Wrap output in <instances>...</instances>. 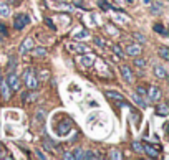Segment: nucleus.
I'll return each instance as SVG.
<instances>
[{
	"label": "nucleus",
	"instance_id": "33",
	"mask_svg": "<svg viewBox=\"0 0 169 160\" xmlns=\"http://www.w3.org/2000/svg\"><path fill=\"white\" fill-rule=\"evenodd\" d=\"M113 51L116 53V55H118L119 58L123 56V51H121V48H119V46H113Z\"/></svg>",
	"mask_w": 169,
	"mask_h": 160
},
{
	"label": "nucleus",
	"instance_id": "38",
	"mask_svg": "<svg viewBox=\"0 0 169 160\" xmlns=\"http://www.w3.org/2000/svg\"><path fill=\"white\" fill-rule=\"evenodd\" d=\"M46 25H48V26H51V28H53V30H55V25H53V21H51L50 18H48V20H46Z\"/></svg>",
	"mask_w": 169,
	"mask_h": 160
},
{
	"label": "nucleus",
	"instance_id": "7",
	"mask_svg": "<svg viewBox=\"0 0 169 160\" xmlns=\"http://www.w3.org/2000/svg\"><path fill=\"white\" fill-rule=\"evenodd\" d=\"M159 98H161V89L158 86H151L149 88V99L151 101H158Z\"/></svg>",
	"mask_w": 169,
	"mask_h": 160
},
{
	"label": "nucleus",
	"instance_id": "23",
	"mask_svg": "<svg viewBox=\"0 0 169 160\" xmlns=\"http://www.w3.org/2000/svg\"><path fill=\"white\" fill-rule=\"evenodd\" d=\"M98 5L101 7V8H104V10H108V8H113V7L108 3L106 0H98Z\"/></svg>",
	"mask_w": 169,
	"mask_h": 160
},
{
	"label": "nucleus",
	"instance_id": "11",
	"mask_svg": "<svg viewBox=\"0 0 169 160\" xmlns=\"http://www.w3.org/2000/svg\"><path fill=\"white\" fill-rule=\"evenodd\" d=\"M114 20L118 21V23H126V21L129 20V17L121 13V12H116V13H114Z\"/></svg>",
	"mask_w": 169,
	"mask_h": 160
},
{
	"label": "nucleus",
	"instance_id": "37",
	"mask_svg": "<svg viewBox=\"0 0 169 160\" xmlns=\"http://www.w3.org/2000/svg\"><path fill=\"white\" fill-rule=\"evenodd\" d=\"M138 94H139V96H144V94H146V93H144V89L141 88V86L138 88Z\"/></svg>",
	"mask_w": 169,
	"mask_h": 160
},
{
	"label": "nucleus",
	"instance_id": "10",
	"mask_svg": "<svg viewBox=\"0 0 169 160\" xmlns=\"http://www.w3.org/2000/svg\"><path fill=\"white\" fill-rule=\"evenodd\" d=\"M0 15L2 17H8L10 15V5L5 2H0Z\"/></svg>",
	"mask_w": 169,
	"mask_h": 160
},
{
	"label": "nucleus",
	"instance_id": "30",
	"mask_svg": "<svg viewBox=\"0 0 169 160\" xmlns=\"http://www.w3.org/2000/svg\"><path fill=\"white\" fill-rule=\"evenodd\" d=\"M134 64L138 68H144L146 66V61H144V60H134Z\"/></svg>",
	"mask_w": 169,
	"mask_h": 160
},
{
	"label": "nucleus",
	"instance_id": "9",
	"mask_svg": "<svg viewBox=\"0 0 169 160\" xmlns=\"http://www.w3.org/2000/svg\"><path fill=\"white\" fill-rule=\"evenodd\" d=\"M126 53L131 55V56H138L141 53V46L139 45H129V46H126Z\"/></svg>",
	"mask_w": 169,
	"mask_h": 160
},
{
	"label": "nucleus",
	"instance_id": "17",
	"mask_svg": "<svg viewBox=\"0 0 169 160\" xmlns=\"http://www.w3.org/2000/svg\"><path fill=\"white\" fill-rule=\"evenodd\" d=\"M73 36H75L76 40H85V38H88L90 35H88V31H86V30H80L78 33L75 31V35H73Z\"/></svg>",
	"mask_w": 169,
	"mask_h": 160
},
{
	"label": "nucleus",
	"instance_id": "14",
	"mask_svg": "<svg viewBox=\"0 0 169 160\" xmlns=\"http://www.w3.org/2000/svg\"><path fill=\"white\" fill-rule=\"evenodd\" d=\"M106 96L108 98H113V99H116V101H119V103H123V94H119V93H114V91H106Z\"/></svg>",
	"mask_w": 169,
	"mask_h": 160
},
{
	"label": "nucleus",
	"instance_id": "25",
	"mask_svg": "<svg viewBox=\"0 0 169 160\" xmlns=\"http://www.w3.org/2000/svg\"><path fill=\"white\" fill-rule=\"evenodd\" d=\"M22 98H27V101H35L36 99V94L35 93H30V94H22Z\"/></svg>",
	"mask_w": 169,
	"mask_h": 160
},
{
	"label": "nucleus",
	"instance_id": "1",
	"mask_svg": "<svg viewBox=\"0 0 169 160\" xmlns=\"http://www.w3.org/2000/svg\"><path fill=\"white\" fill-rule=\"evenodd\" d=\"M30 23V17L27 15V13H18L15 17V21H13V26H15L17 30H22L23 26H27Z\"/></svg>",
	"mask_w": 169,
	"mask_h": 160
},
{
	"label": "nucleus",
	"instance_id": "6",
	"mask_svg": "<svg viewBox=\"0 0 169 160\" xmlns=\"http://www.w3.org/2000/svg\"><path fill=\"white\" fill-rule=\"evenodd\" d=\"M121 74H123V79L126 83H133V79H134L133 71H131L128 66H121Z\"/></svg>",
	"mask_w": 169,
	"mask_h": 160
},
{
	"label": "nucleus",
	"instance_id": "2",
	"mask_svg": "<svg viewBox=\"0 0 169 160\" xmlns=\"http://www.w3.org/2000/svg\"><path fill=\"white\" fill-rule=\"evenodd\" d=\"M23 78H25V84L28 89H36V86H38V81H36V78L33 76V73H32V69H27L25 74H23Z\"/></svg>",
	"mask_w": 169,
	"mask_h": 160
},
{
	"label": "nucleus",
	"instance_id": "22",
	"mask_svg": "<svg viewBox=\"0 0 169 160\" xmlns=\"http://www.w3.org/2000/svg\"><path fill=\"white\" fill-rule=\"evenodd\" d=\"M81 159H98V155L93 154V152H83V154H81Z\"/></svg>",
	"mask_w": 169,
	"mask_h": 160
},
{
	"label": "nucleus",
	"instance_id": "32",
	"mask_svg": "<svg viewBox=\"0 0 169 160\" xmlns=\"http://www.w3.org/2000/svg\"><path fill=\"white\" fill-rule=\"evenodd\" d=\"M95 45H96V46H104V42H103V40H101V38H98V36H96V38H95Z\"/></svg>",
	"mask_w": 169,
	"mask_h": 160
},
{
	"label": "nucleus",
	"instance_id": "35",
	"mask_svg": "<svg viewBox=\"0 0 169 160\" xmlns=\"http://www.w3.org/2000/svg\"><path fill=\"white\" fill-rule=\"evenodd\" d=\"M63 159H68V160H70V159H73V155L70 154V152H67V154H63Z\"/></svg>",
	"mask_w": 169,
	"mask_h": 160
},
{
	"label": "nucleus",
	"instance_id": "29",
	"mask_svg": "<svg viewBox=\"0 0 169 160\" xmlns=\"http://www.w3.org/2000/svg\"><path fill=\"white\" fill-rule=\"evenodd\" d=\"M133 36H134V38H136V40H138L139 43H146V38H144V36L141 35V33H134Z\"/></svg>",
	"mask_w": 169,
	"mask_h": 160
},
{
	"label": "nucleus",
	"instance_id": "28",
	"mask_svg": "<svg viewBox=\"0 0 169 160\" xmlns=\"http://www.w3.org/2000/svg\"><path fill=\"white\" fill-rule=\"evenodd\" d=\"M133 149L136 150V152H139V154H143V145L138 144V142H133Z\"/></svg>",
	"mask_w": 169,
	"mask_h": 160
},
{
	"label": "nucleus",
	"instance_id": "39",
	"mask_svg": "<svg viewBox=\"0 0 169 160\" xmlns=\"http://www.w3.org/2000/svg\"><path fill=\"white\" fill-rule=\"evenodd\" d=\"M143 2H144V3H148V5H149V3H151L153 0H143Z\"/></svg>",
	"mask_w": 169,
	"mask_h": 160
},
{
	"label": "nucleus",
	"instance_id": "42",
	"mask_svg": "<svg viewBox=\"0 0 169 160\" xmlns=\"http://www.w3.org/2000/svg\"><path fill=\"white\" fill-rule=\"evenodd\" d=\"M4 83V79H2V74H0V84Z\"/></svg>",
	"mask_w": 169,
	"mask_h": 160
},
{
	"label": "nucleus",
	"instance_id": "40",
	"mask_svg": "<svg viewBox=\"0 0 169 160\" xmlns=\"http://www.w3.org/2000/svg\"><path fill=\"white\" fill-rule=\"evenodd\" d=\"M2 152H4V149H2V145H0V157H2Z\"/></svg>",
	"mask_w": 169,
	"mask_h": 160
},
{
	"label": "nucleus",
	"instance_id": "3",
	"mask_svg": "<svg viewBox=\"0 0 169 160\" xmlns=\"http://www.w3.org/2000/svg\"><path fill=\"white\" fill-rule=\"evenodd\" d=\"M7 84L10 86L13 91H17V89L20 88V79H18V76L15 74V71H10L8 73V78H7Z\"/></svg>",
	"mask_w": 169,
	"mask_h": 160
},
{
	"label": "nucleus",
	"instance_id": "21",
	"mask_svg": "<svg viewBox=\"0 0 169 160\" xmlns=\"http://www.w3.org/2000/svg\"><path fill=\"white\" fill-rule=\"evenodd\" d=\"M104 28H106V31H108V33H109V35H118V33H119V31L116 30V28H114V26H113V25H106V26H104Z\"/></svg>",
	"mask_w": 169,
	"mask_h": 160
},
{
	"label": "nucleus",
	"instance_id": "26",
	"mask_svg": "<svg viewBox=\"0 0 169 160\" xmlns=\"http://www.w3.org/2000/svg\"><path fill=\"white\" fill-rule=\"evenodd\" d=\"M81 154H83V150L81 149H75L73 150V159H81Z\"/></svg>",
	"mask_w": 169,
	"mask_h": 160
},
{
	"label": "nucleus",
	"instance_id": "20",
	"mask_svg": "<svg viewBox=\"0 0 169 160\" xmlns=\"http://www.w3.org/2000/svg\"><path fill=\"white\" fill-rule=\"evenodd\" d=\"M159 55H161V58H163L164 61H169V51H168V48L163 46L161 50H159Z\"/></svg>",
	"mask_w": 169,
	"mask_h": 160
},
{
	"label": "nucleus",
	"instance_id": "27",
	"mask_svg": "<svg viewBox=\"0 0 169 160\" xmlns=\"http://www.w3.org/2000/svg\"><path fill=\"white\" fill-rule=\"evenodd\" d=\"M158 114L159 116H166V114H168V107H166V106H159V109H158Z\"/></svg>",
	"mask_w": 169,
	"mask_h": 160
},
{
	"label": "nucleus",
	"instance_id": "24",
	"mask_svg": "<svg viewBox=\"0 0 169 160\" xmlns=\"http://www.w3.org/2000/svg\"><path fill=\"white\" fill-rule=\"evenodd\" d=\"M33 53H35L36 56H45V55H46V50H45V48H35V50H33Z\"/></svg>",
	"mask_w": 169,
	"mask_h": 160
},
{
	"label": "nucleus",
	"instance_id": "36",
	"mask_svg": "<svg viewBox=\"0 0 169 160\" xmlns=\"http://www.w3.org/2000/svg\"><path fill=\"white\" fill-rule=\"evenodd\" d=\"M36 157H38V159H46V157H45L43 154H41L40 150H36Z\"/></svg>",
	"mask_w": 169,
	"mask_h": 160
},
{
	"label": "nucleus",
	"instance_id": "4",
	"mask_svg": "<svg viewBox=\"0 0 169 160\" xmlns=\"http://www.w3.org/2000/svg\"><path fill=\"white\" fill-rule=\"evenodd\" d=\"M80 61H81V64L83 66H91L93 64V61H95V55H91V53H83L81 56H80Z\"/></svg>",
	"mask_w": 169,
	"mask_h": 160
},
{
	"label": "nucleus",
	"instance_id": "12",
	"mask_svg": "<svg viewBox=\"0 0 169 160\" xmlns=\"http://www.w3.org/2000/svg\"><path fill=\"white\" fill-rule=\"evenodd\" d=\"M70 50L72 51H78V53H86L88 46H85V45H70Z\"/></svg>",
	"mask_w": 169,
	"mask_h": 160
},
{
	"label": "nucleus",
	"instance_id": "19",
	"mask_svg": "<svg viewBox=\"0 0 169 160\" xmlns=\"http://www.w3.org/2000/svg\"><path fill=\"white\" fill-rule=\"evenodd\" d=\"M154 31H158L159 35H163V36L168 35V33H166V28H164V26L161 25V23H156V25H154Z\"/></svg>",
	"mask_w": 169,
	"mask_h": 160
},
{
	"label": "nucleus",
	"instance_id": "5",
	"mask_svg": "<svg viewBox=\"0 0 169 160\" xmlns=\"http://www.w3.org/2000/svg\"><path fill=\"white\" fill-rule=\"evenodd\" d=\"M33 46H35V42L32 40V38H27L25 42L22 43V46H20V53H28L33 50Z\"/></svg>",
	"mask_w": 169,
	"mask_h": 160
},
{
	"label": "nucleus",
	"instance_id": "16",
	"mask_svg": "<svg viewBox=\"0 0 169 160\" xmlns=\"http://www.w3.org/2000/svg\"><path fill=\"white\" fill-rule=\"evenodd\" d=\"M133 101H134V104H138L139 107H146V103H144V99L139 96V94H133Z\"/></svg>",
	"mask_w": 169,
	"mask_h": 160
},
{
	"label": "nucleus",
	"instance_id": "18",
	"mask_svg": "<svg viewBox=\"0 0 169 160\" xmlns=\"http://www.w3.org/2000/svg\"><path fill=\"white\" fill-rule=\"evenodd\" d=\"M149 5H151V13H161V3H154V2H151V3H149Z\"/></svg>",
	"mask_w": 169,
	"mask_h": 160
},
{
	"label": "nucleus",
	"instance_id": "41",
	"mask_svg": "<svg viewBox=\"0 0 169 160\" xmlns=\"http://www.w3.org/2000/svg\"><path fill=\"white\" fill-rule=\"evenodd\" d=\"M126 2H128V3H134V0H126Z\"/></svg>",
	"mask_w": 169,
	"mask_h": 160
},
{
	"label": "nucleus",
	"instance_id": "8",
	"mask_svg": "<svg viewBox=\"0 0 169 160\" xmlns=\"http://www.w3.org/2000/svg\"><path fill=\"white\" fill-rule=\"evenodd\" d=\"M153 71H154V74H156L158 78H161V79H164V78H166V74H168V71H166V68H163L161 64H154Z\"/></svg>",
	"mask_w": 169,
	"mask_h": 160
},
{
	"label": "nucleus",
	"instance_id": "31",
	"mask_svg": "<svg viewBox=\"0 0 169 160\" xmlns=\"http://www.w3.org/2000/svg\"><path fill=\"white\" fill-rule=\"evenodd\" d=\"M109 157H111V159H121V154H119L118 150H111Z\"/></svg>",
	"mask_w": 169,
	"mask_h": 160
},
{
	"label": "nucleus",
	"instance_id": "13",
	"mask_svg": "<svg viewBox=\"0 0 169 160\" xmlns=\"http://www.w3.org/2000/svg\"><path fill=\"white\" fill-rule=\"evenodd\" d=\"M0 89H2V94H4V98H5V99L10 98V86H8L7 83L0 84Z\"/></svg>",
	"mask_w": 169,
	"mask_h": 160
},
{
	"label": "nucleus",
	"instance_id": "15",
	"mask_svg": "<svg viewBox=\"0 0 169 160\" xmlns=\"http://www.w3.org/2000/svg\"><path fill=\"white\" fill-rule=\"evenodd\" d=\"M143 152H146L149 157H158V152H156V149H154V147H151V145H144V147H143Z\"/></svg>",
	"mask_w": 169,
	"mask_h": 160
},
{
	"label": "nucleus",
	"instance_id": "34",
	"mask_svg": "<svg viewBox=\"0 0 169 160\" xmlns=\"http://www.w3.org/2000/svg\"><path fill=\"white\" fill-rule=\"evenodd\" d=\"M36 116H38V119H40V121H45V111H38V114H36Z\"/></svg>",
	"mask_w": 169,
	"mask_h": 160
}]
</instances>
